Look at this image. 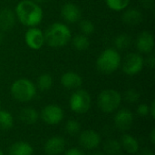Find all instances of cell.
<instances>
[{
    "label": "cell",
    "instance_id": "1",
    "mask_svg": "<svg viewBox=\"0 0 155 155\" xmlns=\"http://www.w3.org/2000/svg\"><path fill=\"white\" fill-rule=\"evenodd\" d=\"M17 20L27 27H35L43 20L44 12L39 4L32 0H22L15 8Z\"/></svg>",
    "mask_w": 155,
    "mask_h": 155
},
{
    "label": "cell",
    "instance_id": "2",
    "mask_svg": "<svg viewBox=\"0 0 155 155\" xmlns=\"http://www.w3.org/2000/svg\"><path fill=\"white\" fill-rule=\"evenodd\" d=\"M44 35L45 44L54 48L65 46L72 39V33L68 25L60 22L50 25L44 33Z\"/></svg>",
    "mask_w": 155,
    "mask_h": 155
},
{
    "label": "cell",
    "instance_id": "3",
    "mask_svg": "<svg viewBox=\"0 0 155 155\" xmlns=\"http://www.w3.org/2000/svg\"><path fill=\"white\" fill-rule=\"evenodd\" d=\"M122 64V57L115 48H106L98 56L96 60L97 69L104 74H110L118 70Z\"/></svg>",
    "mask_w": 155,
    "mask_h": 155
},
{
    "label": "cell",
    "instance_id": "4",
    "mask_svg": "<svg viewBox=\"0 0 155 155\" xmlns=\"http://www.w3.org/2000/svg\"><path fill=\"white\" fill-rule=\"evenodd\" d=\"M10 93L15 100L26 103L33 100L36 95V86L29 79L20 78L12 84Z\"/></svg>",
    "mask_w": 155,
    "mask_h": 155
},
{
    "label": "cell",
    "instance_id": "5",
    "mask_svg": "<svg viewBox=\"0 0 155 155\" xmlns=\"http://www.w3.org/2000/svg\"><path fill=\"white\" fill-rule=\"evenodd\" d=\"M122 100V94L118 91L114 89H105L99 94L97 104L103 113L111 114L120 107Z\"/></svg>",
    "mask_w": 155,
    "mask_h": 155
},
{
    "label": "cell",
    "instance_id": "6",
    "mask_svg": "<svg viewBox=\"0 0 155 155\" xmlns=\"http://www.w3.org/2000/svg\"><path fill=\"white\" fill-rule=\"evenodd\" d=\"M70 109L78 114H86L91 108V95L84 89H76L69 100Z\"/></svg>",
    "mask_w": 155,
    "mask_h": 155
},
{
    "label": "cell",
    "instance_id": "7",
    "mask_svg": "<svg viewBox=\"0 0 155 155\" xmlns=\"http://www.w3.org/2000/svg\"><path fill=\"white\" fill-rule=\"evenodd\" d=\"M144 58L138 53H130L123 61V72L130 76L136 75L142 72L144 66Z\"/></svg>",
    "mask_w": 155,
    "mask_h": 155
},
{
    "label": "cell",
    "instance_id": "8",
    "mask_svg": "<svg viewBox=\"0 0 155 155\" xmlns=\"http://www.w3.org/2000/svg\"><path fill=\"white\" fill-rule=\"evenodd\" d=\"M41 118L45 124L55 125L63 121L64 111L56 104H48L43 108L41 112Z\"/></svg>",
    "mask_w": 155,
    "mask_h": 155
},
{
    "label": "cell",
    "instance_id": "9",
    "mask_svg": "<svg viewBox=\"0 0 155 155\" xmlns=\"http://www.w3.org/2000/svg\"><path fill=\"white\" fill-rule=\"evenodd\" d=\"M25 42L30 49H41L45 44L44 32L41 29L37 28L36 26L29 27L25 34Z\"/></svg>",
    "mask_w": 155,
    "mask_h": 155
},
{
    "label": "cell",
    "instance_id": "10",
    "mask_svg": "<svg viewBox=\"0 0 155 155\" xmlns=\"http://www.w3.org/2000/svg\"><path fill=\"white\" fill-rule=\"evenodd\" d=\"M78 141L82 148L93 151L100 145L102 139L97 132L94 130H85L80 134Z\"/></svg>",
    "mask_w": 155,
    "mask_h": 155
},
{
    "label": "cell",
    "instance_id": "11",
    "mask_svg": "<svg viewBox=\"0 0 155 155\" xmlns=\"http://www.w3.org/2000/svg\"><path fill=\"white\" fill-rule=\"evenodd\" d=\"M135 45L137 50L142 54H151L154 48V38L152 33L143 31L137 36Z\"/></svg>",
    "mask_w": 155,
    "mask_h": 155
},
{
    "label": "cell",
    "instance_id": "12",
    "mask_svg": "<svg viewBox=\"0 0 155 155\" xmlns=\"http://www.w3.org/2000/svg\"><path fill=\"white\" fill-rule=\"evenodd\" d=\"M134 124V114L128 109L118 111L114 116V125L121 131L129 130Z\"/></svg>",
    "mask_w": 155,
    "mask_h": 155
},
{
    "label": "cell",
    "instance_id": "13",
    "mask_svg": "<svg viewBox=\"0 0 155 155\" xmlns=\"http://www.w3.org/2000/svg\"><path fill=\"white\" fill-rule=\"evenodd\" d=\"M81 10L78 5L73 3H66L62 6L61 15L63 19L68 24H74L81 19Z\"/></svg>",
    "mask_w": 155,
    "mask_h": 155
},
{
    "label": "cell",
    "instance_id": "14",
    "mask_svg": "<svg viewBox=\"0 0 155 155\" xmlns=\"http://www.w3.org/2000/svg\"><path fill=\"white\" fill-rule=\"evenodd\" d=\"M65 149V140L60 136L49 138L44 146V151L47 155L61 154Z\"/></svg>",
    "mask_w": 155,
    "mask_h": 155
},
{
    "label": "cell",
    "instance_id": "15",
    "mask_svg": "<svg viewBox=\"0 0 155 155\" xmlns=\"http://www.w3.org/2000/svg\"><path fill=\"white\" fill-rule=\"evenodd\" d=\"M62 85L69 90L79 89L83 84V78L75 72H66L61 77Z\"/></svg>",
    "mask_w": 155,
    "mask_h": 155
},
{
    "label": "cell",
    "instance_id": "16",
    "mask_svg": "<svg viewBox=\"0 0 155 155\" xmlns=\"http://www.w3.org/2000/svg\"><path fill=\"white\" fill-rule=\"evenodd\" d=\"M16 17L13 10L9 8H3L0 10V30L6 32L11 30L15 25Z\"/></svg>",
    "mask_w": 155,
    "mask_h": 155
},
{
    "label": "cell",
    "instance_id": "17",
    "mask_svg": "<svg viewBox=\"0 0 155 155\" xmlns=\"http://www.w3.org/2000/svg\"><path fill=\"white\" fill-rule=\"evenodd\" d=\"M122 20L127 25H137L143 21V14L136 8H126L123 14Z\"/></svg>",
    "mask_w": 155,
    "mask_h": 155
},
{
    "label": "cell",
    "instance_id": "18",
    "mask_svg": "<svg viewBox=\"0 0 155 155\" xmlns=\"http://www.w3.org/2000/svg\"><path fill=\"white\" fill-rule=\"evenodd\" d=\"M121 147L122 150L125 151L129 154H134L139 152L140 150V145L139 142L137 141L136 138L130 134H124L121 139Z\"/></svg>",
    "mask_w": 155,
    "mask_h": 155
},
{
    "label": "cell",
    "instance_id": "19",
    "mask_svg": "<svg viewBox=\"0 0 155 155\" xmlns=\"http://www.w3.org/2000/svg\"><path fill=\"white\" fill-rule=\"evenodd\" d=\"M33 147L25 142H17L11 145L8 155H33Z\"/></svg>",
    "mask_w": 155,
    "mask_h": 155
},
{
    "label": "cell",
    "instance_id": "20",
    "mask_svg": "<svg viewBox=\"0 0 155 155\" xmlns=\"http://www.w3.org/2000/svg\"><path fill=\"white\" fill-rule=\"evenodd\" d=\"M39 114L38 112L32 108V107H26L20 111L19 114V119L22 123L26 124H34L38 121Z\"/></svg>",
    "mask_w": 155,
    "mask_h": 155
},
{
    "label": "cell",
    "instance_id": "21",
    "mask_svg": "<svg viewBox=\"0 0 155 155\" xmlns=\"http://www.w3.org/2000/svg\"><path fill=\"white\" fill-rule=\"evenodd\" d=\"M72 45L77 51L83 52L90 47V40L87 35L79 34L72 39Z\"/></svg>",
    "mask_w": 155,
    "mask_h": 155
},
{
    "label": "cell",
    "instance_id": "22",
    "mask_svg": "<svg viewBox=\"0 0 155 155\" xmlns=\"http://www.w3.org/2000/svg\"><path fill=\"white\" fill-rule=\"evenodd\" d=\"M121 151V143L115 139L106 140L104 143V153L106 155H118Z\"/></svg>",
    "mask_w": 155,
    "mask_h": 155
},
{
    "label": "cell",
    "instance_id": "23",
    "mask_svg": "<svg viewBox=\"0 0 155 155\" xmlns=\"http://www.w3.org/2000/svg\"><path fill=\"white\" fill-rule=\"evenodd\" d=\"M14 125V118L12 114L5 110H0V129L7 131Z\"/></svg>",
    "mask_w": 155,
    "mask_h": 155
},
{
    "label": "cell",
    "instance_id": "24",
    "mask_svg": "<svg viewBox=\"0 0 155 155\" xmlns=\"http://www.w3.org/2000/svg\"><path fill=\"white\" fill-rule=\"evenodd\" d=\"M37 88L41 91H48L53 86V78L49 74H42L37 78Z\"/></svg>",
    "mask_w": 155,
    "mask_h": 155
},
{
    "label": "cell",
    "instance_id": "25",
    "mask_svg": "<svg viewBox=\"0 0 155 155\" xmlns=\"http://www.w3.org/2000/svg\"><path fill=\"white\" fill-rule=\"evenodd\" d=\"M132 38L127 34H121L116 36L114 39V46L117 51L119 50H124L128 48L131 45Z\"/></svg>",
    "mask_w": 155,
    "mask_h": 155
},
{
    "label": "cell",
    "instance_id": "26",
    "mask_svg": "<svg viewBox=\"0 0 155 155\" xmlns=\"http://www.w3.org/2000/svg\"><path fill=\"white\" fill-rule=\"evenodd\" d=\"M105 2L106 5L115 12L124 11L130 5V0H105Z\"/></svg>",
    "mask_w": 155,
    "mask_h": 155
},
{
    "label": "cell",
    "instance_id": "27",
    "mask_svg": "<svg viewBox=\"0 0 155 155\" xmlns=\"http://www.w3.org/2000/svg\"><path fill=\"white\" fill-rule=\"evenodd\" d=\"M79 28H80L81 33L83 35H92L95 30V26H94V23L90 20H87V19H84V20L80 21Z\"/></svg>",
    "mask_w": 155,
    "mask_h": 155
},
{
    "label": "cell",
    "instance_id": "28",
    "mask_svg": "<svg viewBox=\"0 0 155 155\" xmlns=\"http://www.w3.org/2000/svg\"><path fill=\"white\" fill-rule=\"evenodd\" d=\"M64 130L69 135L74 136V135H76L80 133L81 125L77 121L72 119V120H69L66 122L65 126H64Z\"/></svg>",
    "mask_w": 155,
    "mask_h": 155
},
{
    "label": "cell",
    "instance_id": "29",
    "mask_svg": "<svg viewBox=\"0 0 155 155\" xmlns=\"http://www.w3.org/2000/svg\"><path fill=\"white\" fill-rule=\"evenodd\" d=\"M124 98L128 103H137L140 99V93L135 89H128L124 95Z\"/></svg>",
    "mask_w": 155,
    "mask_h": 155
},
{
    "label": "cell",
    "instance_id": "30",
    "mask_svg": "<svg viewBox=\"0 0 155 155\" xmlns=\"http://www.w3.org/2000/svg\"><path fill=\"white\" fill-rule=\"evenodd\" d=\"M136 113L139 116L142 117L147 116L149 114V105L146 104H141L140 105H138Z\"/></svg>",
    "mask_w": 155,
    "mask_h": 155
},
{
    "label": "cell",
    "instance_id": "31",
    "mask_svg": "<svg viewBox=\"0 0 155 155\" xmlns=\"http://www.w3.org/2000/svg\"><path fill=\"white\" fill-rule=\"evenodd\" d=\"M64 155H84V152L78 148H71L65 152Z\"/></svg>",
    "mask_w": 155,
    "mask_h": 155
},
{
    "label": "cell",
    "instance_id": "32",
    "mask_svg": "<svg viewBox=\"0 0 155 155\" xmlns=\"http://www.w3.org/2000/svg\"><path fill=\"white\" fill-rule=\"evenodd\" d=\"M142 3H143V5L144 6V8H146V9H151L154 5V0H143Z\"/></svg>",
    "mask_w": 155,
    "mask_h": 155
},
{
    "label": "cell",
    "instance_id": "33",
    "mask_svg": "<svg viewBox=\"0 0 155 155\" xmlns=\"http://www.w3.org/2000/svg\"><path fill=\"white\" fill-rule=\"evenodd\" d=\"M144 63H146V64L151 67V68H153L155 64L154 55H153V54H151L150 56H148V59H147L146 61L144 60Z\"/></svg>",
    "mask_w": 155,
    "mask_h": 155
},
{
    "label": "cell",
    "instance_id": "34",
    "mask_svg": "<svg viewBox=\"0 0 155 155\" xmlns=\"http://www.w3.org/2000/svg\"><path fill=\"white\" fill-rule=\"evenodd\" d=\"M149 114L152 116L153 119L155 118V101H153L152 104L149 105Z\"/></svg>",
    "mask_w": 155,
    "mask_h": 155
},
{
    "label": "cell",
    "instance_id": "35",
    "mask_svg": "<svg viewBox=\"0 0 155 155\" xmlns=\"http://www.w3.org/2000/svg\"><path fill=\"white\" fill-rule=\"evenodd\" d=\"M139 155H154V153H153V152L152 150L145 148V149H143V150L140 152Z\"/></svg>",
    "mask_w": 155,
    "mask_h": 155
},
{
    "label": "cell",
    "instance_id": "36",
    "mask_svg": "<svg viewBox=\"0 0 155 155\" xmlns=\"http://www.w3.org/2000/svg\"><path fill=\"white\" fill-rule=\"evenodd\" d=\"M149 139H150L151 143H152L153 144H154L155 143V130L154 129H153V130L151 131V133H150V134H149Z\"/></svg>",
    "mask_w": 155,
    "mask_h": 155
},
{
    "label": "cell",
    "instance_id": "37",
    "mask_svg": "<svg viewBox=\"0 0 155 155\" xmlns=\"http://www.w3.org/2000/svg\"><path fill=\"white\" fill-rule=\"evenodd\" d=\"M90 155H106L104 152H99V151H94Z\"/></svg>",
    "mask_w": 155,
    "mask_h": 155
},
{
    "label": "cell",
    "instance_id": "38",
    "mask_svg": "<svg viewBox=\"0 0 155 155\" xmlns=\"http://www.w3.org/2000/svg\"><path fill=\"white\" fill-rule=\"evenodd\" d=\"M3 42H4V32L0 30V45L3 44Z\"/></svg>",
    "mask_w": 155,
    "mask_h": 155
},
{
    "label": "cell",
    "instance_id": "39",
    "mask_svg": "<svg viewBox=\"0 0 155 155\" xmlns=\"http://www.w3.org/2000/svg\"><path fill=\"white\" fill-rule=\"evenodd\" d=\"M32 1H34V2H35V3H37V4H39V3H43V2H45V0H32Z\"/></svg>",
    "mask_w": 155,
    "mask_h": 155
},
{
    "label": "cell",
    "instance_id": "40",
    "mask_svg": "<svg viewBox=\"0 0 155 155\" xmlns=\"http://www.w3.org/2000/svg\"><path fill=\"white\" fill-rule=\"evenodd\" d=\"M0 155H4V153H3V151L0 149Z\"/></svg>",
    "mask_w": 155,
    "mask_h": 155
},
{
    "label": "cell",
    "instance_id": "41",
    "mask_svg": "<svg viewBox=\"0 0 155 155\" xmlns=\"http://www.w3.org/2000/svg\"><path fill=\"white\" fill-rule=\"evenodd\" d=\"M0 110H1V101H0Z\"/></svg>",
    "mask_w": 155,
    "mask_h": 155
}]
</instances>
